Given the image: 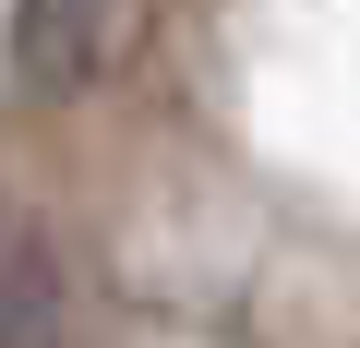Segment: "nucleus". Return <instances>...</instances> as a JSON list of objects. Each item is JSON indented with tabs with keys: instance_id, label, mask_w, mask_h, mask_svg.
<instances>
[{
	"instance_id": "nucleus-2",
	"label": "nucleus",
	"mask_w": 360,
	"mask_h": 348,
	"mask_svg": "<svg viewBox=\"0 0 360 348\" xmlns=\"http://www.w3.org/2000/svg\"><path fill=\"white\" fill-rule=\"evenodd\" d=\"M72 336V276H60V240L37 217L0 205V348H60Z\"/></svg>"
},
{
	"instance_id": "nucleus-1",
	"label": "nucleus",
	"mask_w": 360,
	"mask_h": 348,
	"mask_svg": "<svg viewBox=\"0 0 360 348\" xmlns=\"http://www.w3.org/2000/svg\"><path fill=\"white\" fill-rule=\"evenodd\" d=\"M108 13L120 0H13V84L25 96H72L108 60Z\"/></svg>"
}]
</instances>
